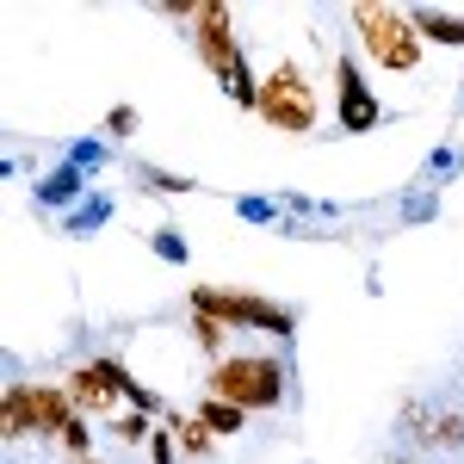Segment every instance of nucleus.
Segmentation results:
<instances>
[{
    "label": "nucleus",
    "instance_id": "nucleus-1",
    "mask_svg": "<svg viewBox=\"0 0 464 464\" xmlns=\"http://www.w3.org/2000/svg\"><path fill=\"white\" fill-rule=\"evenodd\" d=\"M205 396H223V402H236V409H279L285 402V365L273 353H229L211 365V378H205Z\"/></svg>",
    "mask_w": 464,
    "mask_h": 464
},
{
    "label": "nucleus",
    "instance_id": "nucleus-2",
    "mask_svg": "<svg viewBox=\"0 0 464 464\" xmlns=\"http://www.w3.org/2000/svg\"><path fill=\"white\" fill-rule=\"evenodd\" d=\"M353 32L365 44V56L391 74H409L421 63V32L409 25V6H384V0H359L353 6Z\"/></svg>",
    "mask_w": 464,
    "mask_h": 464
},
{
    "label": "nucleus",
    "instance_id": "nucleus-3",
    "mask_svg": "<svg viewBox=\"0 0 464 464\" xmlns=\"http://www.w3.org/2000/svg\"><path fill=\"white\" fill-rule=\"evenodd\" d=\"M81 421V409H74L69 384H6V415H0V428L6 440H32V433H63Z\"/></svg>",
    "mask_w": 464,
    "mask_h": 464
},
{
    "label": "nucleus",
    "instance_id": "nucleus-4",
    "mask_svg": "<svg viewBox=\"0 0 464 464\" xmlns=\"http://www.w3.org/2000/svg\"><path fill=\"white\" fill-rule=\"evenodd\" d=\"M186 37H192L198 63H205L223 87L248 69V50L236 44V13H229L223 0H198V6H192V19H186Z\"/></svg>",
    "mask_w": 464,
    "mask_h": 464
},
{
    "label": "nucleus",
    "instance_id": "nucleus-5",
    "mask_svg": "<svg viewBox=\"0 0 464 464\" xmlns=\"http://www.w3.org/2000/svg\"><path fill=\"white\" fill-rule=\"evenodd\" d=\"M192 310L229 322V328H260V334H291L297 328V310L273 304V297H254V291H223V285H192L186 297Z\"/></svg>",
    "mask_w": 464,
    "mask_h": 464
},
{
    "label": "nucleus",
    "instance_id": "nucleus-6",
    "mask_svg": "<svg viewBox=\"0 0 464 464\" xmlns=\"http://www.w3.org/2000/svg\"><path fill=\"white\" fill-rule=\"evenodd\" d=\"M260 118L285 137H310L316 130V87L304 81L297 63H273V74L260 81Z\"/></svg>",
    "mask_w": 464,
    "mask_h": 464
},
{
    "label": "nucleus",
    "instance_id": "nucleus-7",
    "mask_svg": "<svg viewBox=\"0 0 464 464\" xmlns=\"http://www.w3.org/2000/svg\"><path fill=\"white\" fill-rule=\"evenodd\" d=\"M334 74H341V130H372L384 111H378V100L365 93L359 63H353V56H341V63H334Z\"/></svg>",
    "mask_w": 464,
    "mask_h": 464
},
{
    "label": "nucleus",
    "instance_id": "nucleus-8",
    "mask_svg": "<svg viewBox=\"0 0 464 464\" xmlns=\"http://www.w3.org/2000/svg\"><path fill=\"white\" fill-rule=\"evenodd\" d=\"M69 396H74V409H81V415H106L111 402H118V391L100 378V365H81V372H69Z\"/></svg>",
    "mask_w": 464,
    "mask_h": 464
},
{
    "label": "nucleus",
    "instance_id": "nucleus-9",
    "mask_svg": "<svg viewBox=\"0 0 464 464\" xmlns=\"http://www.w3.org/2000/svg\"><path fill=\"white\" fill-rule=\"evenodd\" d=\"M409 25L421 32V44H452L459 50L464 44V13H446V6H409Z\"/></svg>",
    "mask_w": 464,
    "mask_h": 464
},
{
    "label": "nucleus",
    "instance_id": "nucleus-10",
    "mask_svg": "<svg viewBox=\"0 0 464 464\" xmlns=\"http://www.w3.org/2000/svg\"><path fill=\"white\" fill-rule=\"evenodd\" d=\"M161 428H168V433H174V440H179V452H186V459H205V452H211V446H217V433L205 428L198 415H179V409H174V415H168V421H161Z\"/></svg>",
    "mask_w": 464,
    "mask_h": 464
},
{
    "label": "nucleus",
    "instance_id": "nucleus-11",
    "mask_svg": "<svg viewBox=\"0 0 464 464\" xmlns=\"http://www.w3.org/2000/svg\"><path fill=\"white\" fill-rule=\"evenodd\" d=\"M192 415H198V421H205L217 440H223V433H242V428H248V409H236V402H223V396H205Z\"/></svg>",
    "mask_w": 464,
    "mask_h": 464
},
{
    "label": "nucleus",
    "instance_id": "nucleus-12",
    "mask_svg": "<svg viewBox=\"0 0 464 464\" xmlns=\"http://www.w3.org/2000/svg\"><path fill=\"white\" fill-rule=\"evenodd\" d=\"M229 334H236L229 322H217V316H205V310H192V341H198L211 359H229Z\"/></svg>",
    "mask_w": 464,
    "mask_h": 464
},
{
    "label": "nucleus",
    "instance_id": "nucleus-13",
    "mask_svg": "<svg viewBox=\"0 0 464 464\" xmlns=\"http://www.w3.org/2000/svg\"><path fill=\"white\" fill-rule=\"evenodd\" d=\"M111 433H118L124 446H149V440H155V415H118Z\"/></svg>",
    "mask_w": 464,
    "mask_h": 464
},
{
    "label": "nucleus",
    "instance_id": "nucleus-14",
    "mask_svg": "<svg viewBox=\"0 0 464 464\" xmlns=\"http://www.w3.org/2000/svg\"><path fill=\"white\" fill-rule=\"evenodd\" d=\"M428 440L440 446V452H452V446H464V415H440L428 428Z\"/></svg>",
    "mask_w": 464,
    "mask_h": 464
},
{
    "label": "nucleus",
    "instance_id": "nucleus-15",
    "mask_svg": "<svg viewBox=\"0 0 464 464\" xmlns=\"http://www.w3.org/2000/svg\"><path fill=\"white\" fill-rule=\"evenodd\" d=\"M149 459H155V464H174V459H179V440H174L168 428H155V440H149Z\"/></svg>",
    "mask_w": 464,
    "mask_h": 464
},
{
    "label": "nucleus",
    "instance_id": "nucleus-16",
    "mask_svg": "<svg viewBox=\"0 0 464 464\" xmlns=\"http://www.w3.org/2000/svg\"><path fill=\"white\" fill-rule=\"evenodd\" d=\"M106 130H111V137H130V130H137V111H130V106H118V111L106 118Z\"/></svg>",
    "mask_w": 464,
    "mask_h": 464
},
{
    "label": "nucleus",
    "instance_id": "nucleus-17",
    "mask_svg": "<svg viewBox=\"0 0 464 464\" xmlns=\"http://www.w3.org/2000/svg\"><path fill=\"white\" fill-rule=\"evenodd\" d=\"M69 464H100V459H93V452H87V459H69Z\"/></svg>",
    "mask_w": 464,
    "mask_h": 464
},
{
    "label": "nucleus",
    "instance_id": "nucleus-18",
    "mask_svg": "<svg viewBox=\"0 0 464 464\" xmlns=\"http://www.w3.org/2000/svg\"><path fill=\"white\" fill-rule=\"evenodd\" d=\"M396 464H409V459H396Z\"/></svg>",
    "mask_w": 464,
    "mask_h": 464
}]
</instances>
